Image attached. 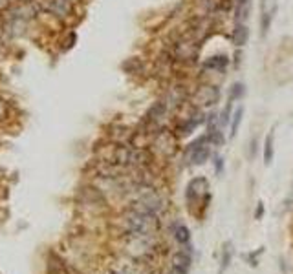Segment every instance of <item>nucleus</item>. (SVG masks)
Instances as JSON below:
<instances>
[{
	"label": "nucleus",
	"mask_w": 293,
	"mask_h": 274,
	"mask_svg": "<svg viewBox=\"0 0 293 274\" xmlns=\"http://www.w3.org/2000/svg\"><path fill=\"white\" fill-rule=\"evenodd\" d=\"M213 163H215V172H217V176H220V174L223 172V159L220 158V156H215V161H213Z\"/></svg>",
	"instance_id": "nucleus-18"
},
{
	"label": "nucleus",
	"mask_w": 293,
	"mask_h": 274,
	"mask_svg": "<svg viewBox=\"0 0 293 274\" xmlns=\"http://www.w3.org/2000/svg\"><path fill=\"white\" fill-rule=\"evenodd\" d=\"M231 59L225 53L213 55L209 59L203 61V69H209V71H217V73H225V69L229 68Z\"/></svg>",
	"instance_id": "nucleus-8"
},
{
	"label": "nucleus",
	"mask_w": 293,
	"mask_h": 274,
	"mask_svg": "<svg viewBox=\"0 0 293 274\" xmlns=\"http://www.w3.org/2000/svg\"><path fill=\"white\" fill-rule=\"evenodd\" d=\"M198 106H215L220 101V90L213 84H205L196 90L195 99H193Z\"/></svg>",
	"instance_id": "nucleus-7"
},
{
	"label": "nucleus",
	"mask_w": 293,
	"mask_h": 274,
	"mask_svg": "<svg viewBox=\"0 0 293 274\" xmlns=\"http://www.w3.org/2000/svg\"><path fill=\"white\" fill-rule=\"evenodd\" d=\"M11 115H13V104L4 93H0V124L11 121Z\"/></svg>",
	"instance_id": "nucleus-12"
},
{
	"label": "nucleus",
	"mask_w": 293,
	"mask_h": 274,
	"mask_svg": "<svg viewBox=\"0 0 293 274\" xmlns=\"http://www.w3.org/2000/svg\"><path fill=\"white\" fill-rule=\"evenodd\" d=\"M245 95V84L244 82H233L229 91H227V101H240Z\"/></svg>",
	"instance_id": "nucleus-15"
},
{
	"label": "nucleus",
	"mask_w": 293,
	"mask_h": 274,
	"mask_svg": "<svg viewBox=\"0 0 293 274\" xmlns=\"http://www.w3.org/2000/svg\"><path fill=\"white\" fill-rule=\"evenodd\" d=\"M154 146H156V150L161 152L165 158H171V156H174L176 150H178V136H176V134H171L169 130H160L154 136Z\"/></svg>",
	"instance_id": "nucleus-5"
},
{
	"label": "nucleus",
	"mask_w": 293,
	"mask_h": 274,
	"mask_svg": "<svg viewBox=\"0 0 293 274\" xmlns=\"http://www.w3.org/2000/svg\"><path fill=\"white\" fill-rule=\"evenodd\" d=\"M262 216H264V203L260 201L257 205V212H255V218L257 219H262Z\"/></svg>",
	"instance_id": "nucleus-19"
},
{
	"label": "nucleus",
	"mask_w": 293,
	"mask_h": 274,
	"mask_svg": "<svg viewBox=\"0 0 293 274\" xmlns=\"http://www.w3.org/2000/svg\"><path fill=\"white\" fill-rule=\"evenodd\" d=\"M211 146H213V144H211L207 134H205V136L196 137L195 141L185 148V152H183V159H185V163L195 164V166H200V164H203L205 161H209Z\"/></svg>",
	"instance_id": "nucleus-3"
},
{
	"label": "nucleus",
	"mask_w": 293,
	"mask_h": 274,
	"mask_svg": "<svg viewBox=\"0 0 293 274\" xmlns=\"http://www.w3.org/2000/svg\"><path fill=\"white\" fill-rule=\"evenodd\" d=\"M187 203L189 205H200L202 208L207 206V201H211L209 183L205 178H195L187 185Z\"/></svg>",
	"instance_id": "nucleus-4"
},
{
	"label": "nucleus",
	"mask_w": 293,
	"mask_h": 274,
	"mask_svg": "<svg viewBox=\"0 0 293 274\" xmlns=\"http://www.w3.org/2000/svg\"><path fill=\"white\" fill-rule=\"evenodd\" d=\"M123 238H156L160 232L158 214L141 212L136 208H126L121 218Z\"/></svg>",
	"instance_id": "nucleus-1"
},
{
	"label": "nucleus",
	"mask_w": 293,
	"mask_h": 274,
	"mask_svg": "<svg viewBox=\"0 0 293 274\" xmlns=\"http://www.w3.org/2000/svg\"><path fill=\"white\" fill-rule=\"evenodd\" d=\"M231 41L237 48H244L247 41H249V27L245 22H237L233 27V33H231Z\"/></svg>",
	"instance_id": "nucleus-9"
},
{
	"label": "nucleus",
	"mask_w": 293,
	"mask_h": 274,
	"mask_svg": "<svg viewBox=\"0 0 293 274\" xmlns=\"http://www.w3.org/2000/svg\"><path fill=\"white\" fill-rule=\"evenodd\" d=\"M172 236H174V240L180 243V247H187L189 241H191L189 228L183 225V223H180V221H176L174 225H172Z\"/></svg>",
	"instance_id": "nucleus-11"
},
{
	"label": "nucleus",
	"mask_w": 293,
	"mask_h": 274,
	"mask_svg": "<svg viewBox=\"0 0 293 274\" xmlns=\"http://www.w3.org/2000/svg\"><path fill=\"white\" fill-rule=\"evenodd\" d=\"M257 156V139H253L251 141V158Z\"/></svg>",
	"instance_id": "nucleus-20"
},
{
	"label": "nucleus",
	"mask_w": 293,
	"mask_h": 274,
	"mask_svg": "<svg viewBox=\"0 0 293 274\" xmlns=\"http://www.w3.org/2000/svg\"><path fill=\"white\" fill-rule=\"evenodd\" d=\"M231 258H233V249H231V243H225V245H223V251H222V261H220V273L218 274H222L225 269L229 267Z\"/></svg>",
	"instance_id": "nucleus-17"
},
{
	"label": "nucleus",
	"mask_w": 293,
	"mask_h": 274,
	"mask_svg": "<svg viewBox=\"0 0 293 274\" xmlns=\"http://www.w3.org/2000/svg\"><path fill=\"white\" fill-rule=\"evenodd\" d=\"M205 121H207V115H203L202 112H195V114H191V115L183 117L182 121L178 123V126H176V136L178 137L191 136V134L195 130H198Z\"/></svg>",
	"instance_id": "nucleus-6"
},
{
	"label": "nucleus",
	"mask_w": 293,
	"mask_h": 274,
	"mask_svg": "<svg viewBox=\"0 0 293 274\" xmlns=\"http://www.w3.org/2000/svg\"><path fill=\"white\" fill-rule=\"evenodd\" d=\"M275 158V132H269L264 139V163L271 164Z\"/></svg>",
	"instance_id": "nucleus-13"
},
{
	"label": "nucleus",
	"mask_w": 293,
	"mask_h": 274,
	"mask_svg": "<svg viewBox=\"0 0 293 274\" xmlns=\"http://www.w3.org/2000/svg\"><path fill=\"white\" fill-rule=\"evenodd\" d=\"M72 2H75V4H77V2H79V0H72Z\"/></svg>",
	"instance_id": "nucleus-21"
},
{
	"label": "nucleus",
	"mask_w": 293,
	"mask_h": 274,
	"mask_svg": "<svg viewBox=\"0 0 293 274\" xmlns=\"http://www.w3.org/2000/svg\"><path fill=\"white\" fill-rule=\"evenodd\" d=\"M235 6V19L237 22H245L251 13V0H233Z\"/></svg>",
	"instance_id": "nucleus-10"
},
{
	"label": "nucleus",
	"mask_w": 293,
	"mask_h": 274,
	"mask_svg": "<svg viewBox=\"0 0 293 274\" xmlns=\"http://www.w3.org/2000/svg\"><path fill=\"white\" fill-rule=\"evenodd\" d=\"M244 106L240 104L235 112H233V117H231V132H229V137L233 139V137L237 136V132H238V128H240V124H242V119H244Z\"/></svg>",
	"instance_id": "nucleus-14"
},
{
	"label": "nucleus",
	"mask_w": 293,
	"mask_h": 274,
	"mask_svg": "<svg viewBox=\"0 0 293 274\" xmlns=\"http://www.w3.org/2000/svg\"><path fill=\"white\" fill-rule=\"evenodd\" d=\"M231 117H233V101H227L225 103V108L222 110V114L218 115V119H220V126H229L231 124Z\"/></svg>",
	"instance_id": "nucleus-16"
},
{
	"label": "nucleus",
	"mask_w": 293,
	"mask_h": 274,
	"mask_svg": "<svg viewBox=\"0 0 293 274\" xmlns=\"http://www.w3.org/2000/svg\"><path fill=\"white\" fill-rule=\"evenodd\" d=\"M37 4L41 7L42 15H49L59 22L72 19L75 11V2L72 0H37Z\"/></svg>",
	"instance_id": "nucleus-2"
}]
</instances>
